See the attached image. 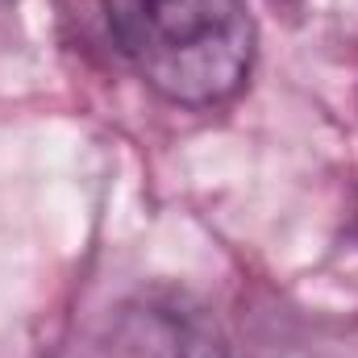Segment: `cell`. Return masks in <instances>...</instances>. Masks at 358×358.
<instances>
[{"instance_id": "4", "label": "cell", "mask_w": 358, "mask_h": 358, "mask_svg": "<svg viewBox=\"0 0 358 358\" xmlns=\"http://www.w3.org/2000/svg\"><path fill=\"white\" fill-rule=\"evenodd\" d=\"M0 4H8V0H0Z\"/></svg>"}, {"instance_id": "1", "label": "cell", "mask_w": 358, "mask_h": 358, "mask_svg": "<svg viewBox=\"0 0 358 358\" xmlns=\"http://www.w3.org/2000/svg\"><path fill=\"white\" fill-rule=\"evenodd\" d=\"M117 55L183 108L229 100L255 67V17L242 0H104Z\"/></svg>"}, {"instance_id": "3", "label": "cell", "mask_w": 358, "mask_h": 358, "mask_svg": "<svg viewBox=\"0 0 358 358\" xmlns=\"http://www.w3.org/2000/svg\"><path fill=\"white\" fill-rule=\"evenodd\" d=\"M271 4H283V8H300V0H271Z\"/></svg>"}, {"instance_id": "2", "label": "cell", "mask_w": 358, "mask_h": 358, "mask_svg": "<svg viewBox=\"0 0 358 358\" xmlns=\"http://www.w3.org/2000/svg\"><path fill=\"white\" fill-rule=\"evenodd\" d=\"M59 358H225V342L208 308L187 292L146 287L100 313Z\"/></svg>"}]
</instances>
